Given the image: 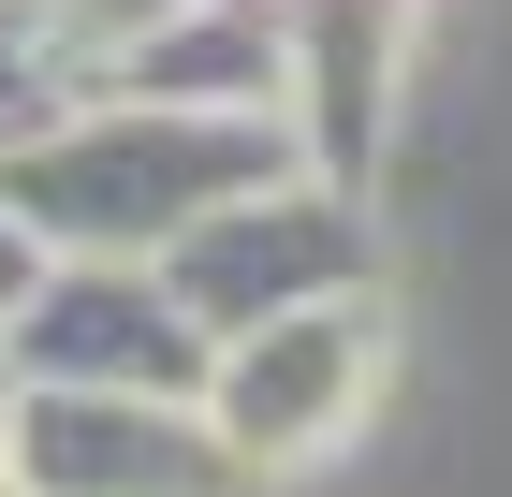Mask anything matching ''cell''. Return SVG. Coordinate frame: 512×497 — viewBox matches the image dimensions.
<instances>
[{
	"instance_id": "obj_1",
	"label": "cell",
	"mask_w": 512,
	"mask_h": 497,
	"mask_svg": "<svg viewBox=\"0 0 512 497\" xmlns=\"http://www.w3.org/2000/svg\"><path fill=\"white\" fill-rule=\"evenodd\" d=\"M308 132L293 117H235V103H147V88H88L74 117H44L0 147V205L30 220V249H118L161 264L205 205L293 176Z\"/></svg>"
},
{
	"instance_id": "obj_2",
	"label": "cell",
	"mask_w": 512,
	"mask_h": 497,
	"mask_svg": "<svg viewBox=\"0 0 512 497\" xmlns=\"http://www.w3.org/2000/svg\"><path fill=\"white\" fill-rule=\"evenodd\" d=\"M161 278L191 293V322H205V337H249V322H293V307L381 293V220H366V191H352V176L293 161V176H264V191L205 205V220L161 249Z\"/></svg>"
},
{
	"instance_id": "obj_3",
	"label": "cell",
	"mask_w": 512,
	"mask_h": 497,
	"mask_svg": "<svg viewBox=\"0 0 512 497\" xmlns=\"http://www.w3.org/2000/svg\"><path fill=\"white\" fill-rule=\"evenodd\" d=\"M15 497H264V468L220 439L205 395H118V381H15L0 410Z\"/></svg>"
},
{
	"instance_id": "obj_4",
	"label": "cell",
	"mask_w": 512,
	"mask_h": 497,
	"mask_svg": "<svg viewBox=\"0 0 512 497\" xmlns=\"http://www.w3.org/2000/svg\"><path fill=\"white\" fill-rule=\"evenodd\" d=\"M381 366H395L381 293H337V307H293V322H249V337H220V366H205V410H220V439H235L264 483H293V468H322L366 410H381Z\"/></svg>"
},
{
	"instance_id": "obj_5",
	"label": "cell",
	"mask_w": 512,
	"mask_h": 497,
	"mask_svg": "<svg viewBox=\"0 0 512 497\" xmlns=\"http://www.w3.org/2000/svg\"><path fill=\"white\" fill-rule=\"evenodd\" d=\"M0 366L15 381H118V395H205L220 337L191 322V293L118 249H44V278L0 307Z\"/></svg>"
},
{
	"instance_id": "obj_6",
	"label": "cell",
	"mask_w": 512,
	"mask_h": 497,
	"mask_svg": "<svg viewBox=\"0 0 512 497\" xmlns=\"http://www.w3.org/2000/svg\"><path fill=\"white\" fill-rule=\"evenodd\" d=\"M410 15L425 0H278V44H293V132H308L322 176H381L395 147V88H410Z\"/></svg>"
},
{
	"instance_id": "obj_7",
	"label": "cell",
	"mask_w": 512,
	"mask_h": 497,
	"mask_svg": "<svg viewBox=\"0 0 512 497\" xmlns=\"http://www.w3.org/2000/svg\"><path fill=\"white\" fill-rule=\"evenodd\" d=\"M0 410H15V366H0Z\"/></svg>"
},
{
	"instance_id": "obj_8",
	"label": "cell",
	"mask_w": 512,
	"mask_h": 497,
	"mask_svg": "<svg viewBox=\"0 0 512 497\" xmlns=\"http://www.w3.org/2000/svg\"><path fill=\"white\" fill-rule=\"evenodd\" d=\"M0 497H15V483H0Z\"/></svg>"
}]
</instances>
